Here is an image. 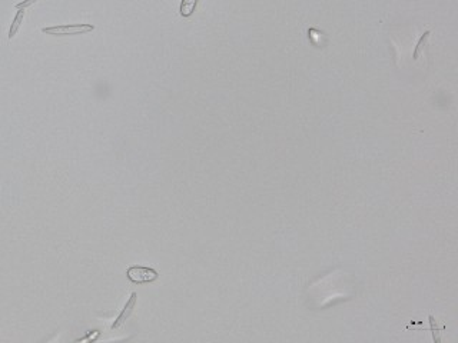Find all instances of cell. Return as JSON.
Instances as JSON below:
<instances>
[{
  "instance_id": "1",
  "label": "cell",
  "mask_w": 458,
  "mask_h": 343,
  "mask_svg": "<svg viewBox=\"0 0 458 343\" xmlns=\"http://www.w3.org/2000/svg\"><path fill=\"white\" fill-rule=\"evenodd\" d=\"M95 30L93 25L89 23H75V25H62V26H52L45 27L43 33L53 34V36H70V34H83Z\"/></svg>"
},
{
  "instance_id": "2",
  "label": "cell",
  "mask_w": 458,
  "mask_h": 343,
  "mask_svg": "<svg viewBox=\"0 0 458 343\" xmlns=\"http://www.w3.org/2000/svg\"><path fill=\"white\" fill-rule=\"evenodd\" d=\"M126 275H128V279L136 285L150 283V282H155L159 278V273L155 269L145 267V266H132L128 269Z\"/></svg>"
},
{
  "instance_id": "3",
  "label": "cell",
  "mask_w": 458,
  "mask_h": 343,
  "mask_svg": "<svg viewBox=\"0 0 458 343\" xmlns=\"http://www.w3.org/2000/svg\"><path fill=\"white\" fill-rule=\"evenodd\" d=\"M136 300H138V294L132 293L131 297H129V300H128V302H126V305H125V308L122 309L120 315L117 316V319L114 320V323L112 325V329H114V330H116V329H120V327L126 323V320L129 319V316H131L132 312H133V309H135Z\"/></svg>"
},
{
  "instance_id": "4",
  "label": "cell",
  "mask_w": 458,
  "mask_h": 343,
  "mask_svg": "<svg viewBox=\"0 0 458 343\" xmlns=\"http://www.w3.org/2000/svg\"><path fill=\"white\" fill-rule=\"evenodd\" d=\"M197 4L198 0H182V3H180V16H192L195 9H197Z\"/></svg>"
},
{
  "instance_id": "5",
  "label": "cell",
  "mask_w": 458,
  "mask_h": 343,
  "mask_svg": "<svg viewBox=\"0 0 458 343\" xmlns=\"http://www.w3.org/2000/svg\"><path fill=\"white\" fill-rule=\"evenodd\" d=\"M23 17H25V10H19L16 13V16H15V19H13L12 26H10L9 39H13V37L16 36L17 30H19V27H20V25H22V22H23Z\"/></svg>"
},
{
  "instance_id": "6",
  "label": "cell",
  "mask_w": 458,
  "mask_h": 343,
  "mask_svg": "<svg viewBox=\"0 0 458 343\" xmlns=\"http://www.w3.org/2000/svg\"><path fill=\"white\" fill-rule=\"evenodd\" d=\"M429 34H431V33L426 32L424 34H423V36H421L420 42L417 43V46H415V50H414V60H417V59H418V53H420V50L423 49V46L426 45L427 39L429 37Z\"/></svg>"
},
{
  "instance_id": "7",
  "label": "cell",
  "mask_w": 458,
  "mask_h": 343,
  "mask_svg": "<svg viewBox=\"0 0 458 343\" xmlns=\"http://www.w3.org/2000/svg\"><path fill=\"white\" fill-rule=\"evenodd\" d=\"M429 323H431V330H432V335H434V341H435V342H440V336H438L440 329L435 325V320H434L432 316H429Z\"/></svg>"
},
{
  "instance_id": "8",
  "label": "cell",
  "mask_w": 458,
  "mask_h": 343,
  "mask_svg": "<svg viewBox=\"0 0 458 343\" xmlns=\"http://www.w3.org/2000/svg\"><path fill=\"white\" fill-rule=\"evenodd\" d=\"M36 1H37V0H23V1H20V3H17V4H16V6H15V7H16L17 10H25L26 7H29V6H32V4H34Z\"/></svg>"
}]
</instances>
